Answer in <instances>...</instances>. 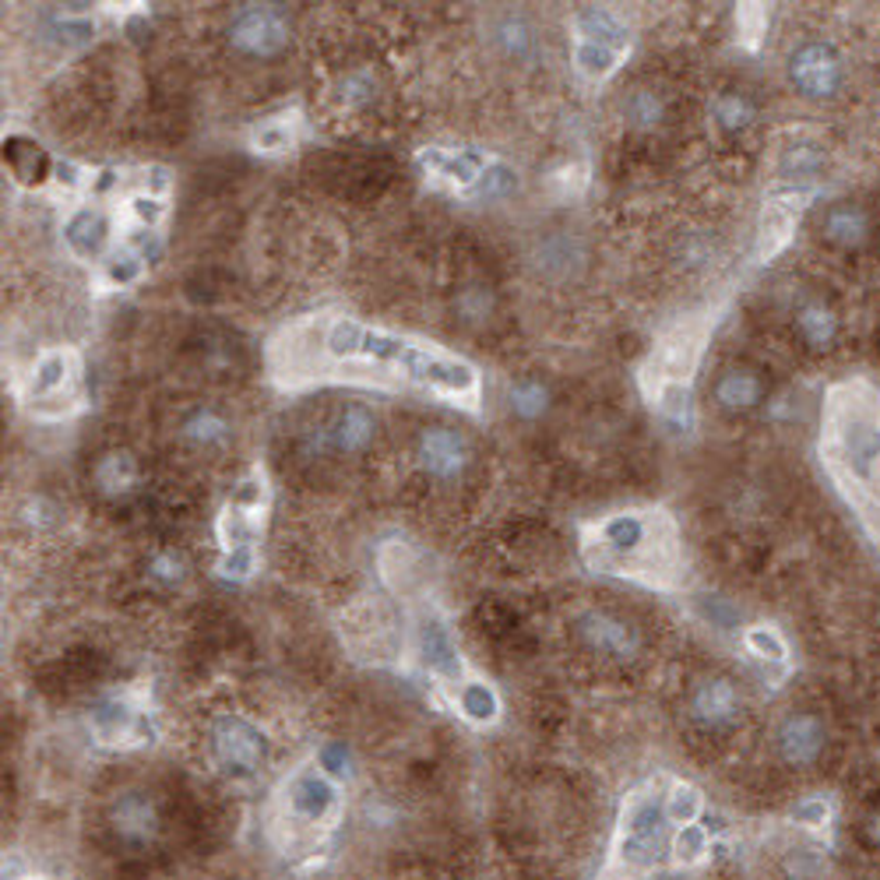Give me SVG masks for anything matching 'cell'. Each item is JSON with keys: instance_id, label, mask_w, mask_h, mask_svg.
Masks as SVG:
<instances>
[{"instance_id": "1", "label": "cell", "mask_w": 880, "mask_h": 880, "mask_svg": "<svg viewBox=\"0 0 880 880\" xmlns=\"http://www.w3.org/2000/svg\"><path fill=\"white\" fill-rule=\"evenodd\" d=\"M268 367L286 387L310 381H363L426 392L466 409L480 406V370L472 363L423 342L377 332L356 318L296 321L272 342Z\"/></svg>"}, {"instance_id": "2", "label": "cell", "mask_w": 880, "mask_h": 880, "mask_svg": "<svg viewBox=\"0 0 880 880\" xmlns=\"http://www.w3.org/2000/svg\"><path fill=\"white\" fill-rule=\"evenodd\" d=\"M817 447L831 483L880 546V387L863 377L831 384Z\"/></svg>"}, {"instance_id": "3", "label": "cell", "mask_w": 880, "mask_h": 880, "mask_svg": "<svg viewBox=\"0 0 880 880\" xmlns=\"http://www.w3.org/2000/svg\"><path fill=\"white\" fill-rule=\"evenodd\" d=\"M585 560L606 574L673 588L683 571L677 521L666 511H617L585 532Z\"/></svg>"}, {"instance_id": "4", "label": "cell", "mask_w": 880, "mask_h": 880, "mask_svg": "<svg viewBox=\"0 0 880 880\" xmlns=\"http://www.w3.org/2000/svg\"><path fill=\"white\" fill-rule=\"evenodd\" d=\"M662 820H666V803L659 796H652V789H641L628 800L620 820V859L634 870H645L659 856V842H662Z\"/></svg>"}, {"instance_id": "5", "label": "cell", "mask_w": 880, "mask_h": 880, "mask_svg": "<svg viewBox=\"0 0 880 880\" xmlns=\"http://www.w3.org/2000/svg\"><path fill=\"white\" fill-rule=\"evenodd\" d=\"M701 342H705V327L683 324L677 332H669L652 352V360L645 367V381L655 377V392L666 384H691L697 360H701Z\"/></svg>"}, {"instance_id": "6", "label": "cell", "mask_w": 880, "mask_h": 880, "mask_svg": "<svg viewBox=\"0 0 880 880\" xmlns=\"http://www.w3.org/2000/svg\"><path fill=\"white\" fill-rule=\"evenodd\" d=\"M789 78L807 99H831L842 88V57L831 42H803L789 57Z\"/></svg>"}, {"instance_id": "7", "label": "cell", "mask_w": 880, "mask_h": 880, "mask_svg": "<svg viewBox=\"0 0 880 880\" xmlns=\"http://www.w3.org/2000/svg\"><path fill=\"white\" fill-rule=\"evenodd\" d=\"M230 39L236 50H244L250 57H272L286 47L289 25L275 8H244L233 18Z\"/></svg>"}, {"instance_id": "8", "label": "cell", "mask_w": 880, "mask_h": 880, "mask_svg": "<svg viewBox=\"0 0 880 880\" xmlns=\"http://www.w3.org/2000/svg\"><path fill=\"white\" fill-rule=\"evenodd\" d=\"M335 807V785L321 771H300L286 785V810L296 828H318Z\"/></svg>"}, {"instance_id": "9", "label": "cell", "mask_w": 880, "mask_h": 880, "mask_svg": "<svg viewBox=\"0 0 880 880\" xmlns=\"http://www.w3.org/2000/svg\"><path fill=\"white\" fill-rule=\"evenodd\" d=\"M215 754L230 771L250 774L264 757V740L240 715H226L215 722Z\"/></svg>"}, {"instance_id": "10", "label": "cell", "mask_w": 880, "mask_h": 880, "mask_svg": "<svg viewBox=\"0 0 880 880\" xmlns=\"http://www.w3.org/2000/svg\"><path fill=\"white\" fill-rule=\"evenodd\" d=\"M578 631L592 652L609 655V659H631L637 652V631L628 620H617L609 613H585L578 620Z\"/></svg>"}, {"instance_id": "11", "label": "cell", "mask_w": 880, "mask_h": 880, "mask_svg": "<svg viewBox=\"0 0 880 880\" xmlns=\"http://www.w3.org/2000/svg\"><path fill=\"white\" fill-rule=\"evenodd\" d=\"M825 751V726H820L817 715H789L779 729V754L789 765H814Z\"/></svg>"}, {"instance_id": "12", "label": "cell", "mask_w": 880, "mask_h": 880, "mask_svg": "<svg viewBox=\"0 0 880 880\" xmlns=\"http://www.w3.org/2000/svg\"><path fill=\"white\" fill-rule=\"evenodd\" d=\"M466 441H461L455 430H426L420 437V461L430 475H437V480H451L461 469H466Z\"/></svg>"}, {"instance_id": "13", "label": "cell", "mask_w": 880, "mask_h": 880, "mask_svg": "<svg viewBox=\"0 0 880 880\" xmlns=\"http://www.w3.org/2000/svg\"><path fill=\"white\" fill-rule=\"evenodd\" d=\"M574 33H578L574 42H599V47L620 50V53H628V47H631L628 25H623L620 14L609 11V8H581L574 14Z\"/></svg>"}, {"instance_id": "14", "label": "cell", "mask_w": 880, "mask_h": 880, "mask_svg": "<svg viewBox=\"0 0 880 880\" xmlns=\"http://www.w3.org/2000/svg\"><path fill=\"white\" fill-rule=\"evenodd\" d=\"M694 719L705 726H729L740 711V694L729 680H705L691 697Z\"/></svg>"}, {"instance_id": "15", "label": "cell", "mask_w": 880, "mask_h": 880, "mask_svg": "<svg viewBox=\"0 0 880 880\" xmlns=\"http://www.w3.org/2000/svg\"><path fill=\"white\" fill-rule=\"evenodd\" d=\"M796 215L800 208L789 204V198H771L765 204V212H760V258H774L789 244L796 230Z\"/></svg>"}, {"instance_id": "16", "label": "cell", "mask_w": 880, "mask_h": 880, "mask_svg": "<svg viewBox=\"0 0 880 880\" xmlns=\"http://www.w3.org/2000/svg\"><path fill=\"white\" fill-rule=\"evenodd\" d=\"M64 236H67V244L74 247V253H82V258H96V253L107 247L110 222H107V215L99 212V208H82V212L71 215V222L64 226Z\"/></svg>"}, {"instance_id": "17", "label": "cell", "mask_w": 880, "mask_h": 880, "mask_svg": "<svg viewBox=\"0 0 880 880\" xmlns=\"http://www.w3.org/2000/svg\"><path fill=\"white\" fill-rule=\"evenodd\" d=\"M420 652H423V662L434 669V673H441L447 680L461 677L458 648H455L451 634H447L441 623H423V628H420Z\"/></svg>"}, {"instance_id": "18", "label": "cell", "mask_w": 880, "mask_h": 880, "mask_svg": "<svg viewBox=\"0 0 880 880\" xmlns=\"http://www.w3.org/2000/svg\"><path fill=\"white\" fill-rule=\"evenodd\" d=\"M374 441V416L363 406H346L338 412V420L332 426V447L335 451H363V447Z\"/></svg>"}, {"instance_id": "19", "label": "cell", "mask_w": 880, "mask_h": 880, "mask_svg": "<svg viewBox=\"0 0 880 880\" xmlns=\"http://www.w3.org/2000/svg\"><path fill=\"white\" fill-rule=\"evenodd\" d=\"M760 395H765V387H760V377L751 374V370H729V374H722L719 384H715V398H719V406L729 412L754 409Z\"/></svg>"}, {"instance_id": "20", "label": "cell", "mask_w": 880, "mask_h": 880, "mask_svg": "<svg viewBox=\"0 0 880 880\" xmlns=\"http://www.w3.org/2000/svg\"><path fill=\"white\" fill-rule=\"evenodd\" d=\"M867 233H870V219L863 208L856 204H834L828 208V215H825V236L831 244H842V247H859L863 240H867Z\"/></svg>"}, {"instance_id": "21", "label": "cell", "mask_w": 880, "mask_h": 880, "mask_svg": "<svg viewBox=\"0 0 880 880\" xmlns=\"http://www.w3.org/2000/svg\"><path fill=\"white\" fill-rule=\"evenodd\" d=\"M113 820H116V828H121V834H127V839H148V834L156 831V807L145 796L131 793L113 807Z\"/></svg>"}, {"instance_id": "22", "label": "cell", "mask_w": 880, "mask_h": 880, "mask_svg": "<svg viewBox=\"0 0 880 880\" xmlns=\"http://www.w3.org/2000/svg\"><path fill=\"white\" fill-rule=\"evenodd\" d=\"M458 708H461V715H466L469 722L486 726V722L497 719L500 701H497V691L489 687V683L469 680V683H461V687H458Z\"/></svg>"}, {"instance_id": "23", "label": "cell", "mask_w": 880, "mask_h": 880, "mask_svg": "<svg viewBox=\"0 0 880 880\" xmlns=\"http://www.w3.org/2000/svg\"><path fill=\"white\" fill-rule=\"evenodd\" d=\"M138 480V466L127 451H113L96 466V483L102 486V494H127Z\"/></svg>"}, {"instance_id": "24", "label": "cell", "mask_w": 880, "mask_h": 880, "mask_svg": "<svg viewBox=\"0 0 880 880\" xmlns=\"http://www.w3.org/2000/svg\"><path fill=\"white\" fill-rule=\"evenodd\" d=\"M796 324H800L803 338H807L810 346H817V349L831 346L834 335H839V318H834L825 303H807V307L800 310Z\"/></svg>"}, {"instance_id": "25", "label": "cell", "mask_w": 880, "mask_h": 880, "mask_svg": "<svg viewBox=\"0 0 880 880\" xmlns=\"http://www.w3.org/2000/svg\"><path fill=\"white\" fill-rule=\"evenodd\" d=\"M620 61H623L620 50L599 47V42H574V67L585 78H606V74L617 71Z\"/></svg>"}, {"instance_id": "26", "label": "cell", "mask_w": 880, "mask_h": 880, "mask_svg": "<svg viewBox=\"0 0 880 880\" xmlns=\"http://www.w3.org/2000/svg\"><path fill=\"white\" fill-rule=\"evenodd\" d=\"M711 116L719 121L722 131H743L754 121V107H751V99H743L736 92H722L711 102Z\"/></svg>"}, {"instance_id": "27", "label": "cell", "mask_w": 880, "mask_h": 880, "mask_svg": "<svg viewBox=\"0 0 880 880\" xmlns=\"http://www.w3.org/2000/svg\"><path fill=\"white\" fill-rule=\"evenodd\" d=\"M67 377H71V356L67 352H47L36 363L33 387H36V395H50V392H57V387H64Z\"/></svg>"}, {"instance_id": "28", "label": "cell", "mask_w": 880, "mask_h": 880, "mask_svg": "<svg viewBox=\"0 0 880 880\" xmlns=\"http://www.w3.org/2000/svg\"><path fill=\"white\" fill-rule=\"evenodd\" d=\"M701 814V793L694 785H673V793L666 796V820H673V825H694Z\"/></svg>"}, {"instance_id": "29", "label": "cell", "mask_w": 880, "mask_h": 880, "mask_svg": "<svg viewBox=\"0 0 880 880\" xmlns=\"http://www.w3.org/2000/svg\"><path fill=\"white\" fill-rule=\"evenodd\" d=\"M515 173L500 166V162H489V170L475 181V187H469L472 198H504V194H511L515 190Z\"/></svg>"}, {"instance_id": "30", "label": "cell", "mask_w": 880, "mask_h": 880, "mask_svg": "<svg viewBox=\"0 0 880 880\" xmlns=\"http://www.w3.org/2000/svg\"><path fill=\"white\" fill-rule=\"evenodd\" d=\"M747 648L754 655H760V659H771V662H785V655H789L782 634L774 631V628H765V623L747 631Z\"/></svg>"}, {"instance_id": "31", "label": "cell", "mask_w": 880, "mask_h": 880, "mask_svg": "<svg viewBox=\"0 0 880 880\" xmlns=\"http://www.w3.org/2000/svg\"><path fill=\"white\" fill-rule=\"evenodd\" d=\"M628 116H631V124L641 127V131H652L655 124L662 121V102L655 92H634L628 99Z\"/></svg>"}, {"instance_id": "32", "label": "cell", "mask_w": 880, "mask_h": 880, "mask_svg": "<svg viewBox=\"0 0 880 880\" xmlns=\"http://www.w3.org/2000/svg\"><path fill=\"white\" fill-rule=\"evenodd\" d=\"M226 420L215 412H198V416H190V420L184 423V434L190 441H198V444H212V441H222L226 437Z\"/></svg>"}, {"instance_id": "33", "label": "cell", "mask_w": 880, "mask_h": 880, "mask_svg": "<svg viewBox=\"0 0 880 880\" xmlns=\"http://www.w3.org/2000/svg\"><path fill=\"white\" fill-rule=\"evenodd\" d=\"M511 401H515V412L518 416H525V420H535V416H543L546 412V387L543 384H518L515 392H511Z\"/></svg>"}, {"instance_id": "34", "label": "cell", "mask_w": 880, "mask_h": 880, "mask_svg": "<svg viewBox=\"0 0 880 880\" xmlns=\"http://www.w3.org/2000/svg\"><path fill=\"white\" fill-rule=\"evenodd\" d=\"M673 853L680 863H697L701 856L708 853V839H705V831H701L697 825H683L677 831V842H673Z\"/></svg>"}, {"instance_id": "35", "label": "cell", "mask_w": 880, "mask_h": 880, "mask_svg": "<svg viewBox=\"0 0 880 880\" xmlns=\"http://www.w3.org/2000/svg\"><path fill=\"white\" fill-rule=\"evenodd\" d=\"M92 726L99 729V736H102V740H116L121 733H127L131 711H127V708H116V705H107V708L92 711Z\"/></svg>"}, {"instance_id": "36", "label": "cell", "mask_w": 880, "mask_h": 880, "mask_svg": "<svg viewBox=\"0 0 880 880\" xmlns=\"http://www.w3.org/2000/svg\"><path fill=\"white\" fill-rule=\"evenodd\" d=\"M820 162H825V156H820V148H814V145H800V148H789L785 152V173H796V176H807V173H814Z\"/></svg>"}, {"instance_id": "37", "label": "cell", "mask_w": 880, "mask_h": 880, "mask_svg": "<svg viewBox=\"0 0 880 880\" xmlns=\"http://www.w3.org/2000/svg\"><path fill=\"white\" fill-rule=\"evenodd\" d=\"M793 820L796 825H807V828H820L828 820V803L825 800H803L800 807L793 810Z\"/></svg>"}, {"instance_id": "38", "label": "cell", "mask_w": 880, "mask_h": 880, "mask_svg": "<svg viewBox=\"0 0 880 880\" xmlns=\"http://www.w3.org/2000/svg\"><path fill=\"white\" fill-rule=\"evenodd\" d=\"M222 571L230 578H247L253 571V549L250 546H233L226 554V563H222Z\"/></svg>"}, {"instance_id": "39", "label": "cell", "mask_w": 880, "mask_h": 880, "mask_svg": "<svg viewBox=\"0 0 880 880\" xmlns=\"http://www.w3.org/2000/svg\"><path fill=\"white\" fill-rule=\"evenodd\" d=\"M289 131L282 124H264L258 131V148H264V152H282V148H289Z\"/></svg>"}, {"instance_id": "40", "label": "cell", "mask_w": 880, "mask_h": 880, "mask_svg": "<svg viewBox=\"0 0 880 880\" xmlns=\"http://www.w3.org/2000/svg\"><path fill=\"white\" fill-rule=\"evenodd\" d=\"M318 760H321L324 771L342 774V771H346V765H349V754H346V747H342V743H324V747L318 751Z\"/></svg>"}, {"instance_id": "41", "label": "cell", "mask_w": 880, "mask_h": 880, "mask_svg": "<svg viewBox=\"0 0 880 880\" xmlns=\"http://www.w3.org/2000/svg\"><path fill=\"white\" fill-rule=\"evenodd\" d=\"M141 272V261L134 258V253H124V258H113L110 264V282H121V286H127V282H134Z\"/></svg>"}, {"instance_id": "42", "label": "cell", "mask_w": 880, "mask_h": 880, "mask_svg": "<svg viewBox=\"0 0 880 880\" xmlns=\"http://www.w3.org/2000/svg\"><path fill=\"white\" fill-rule=\"evenodd\" d=\"M152 574L162 578V581H181L184 578V563H181V557L162 554V557L152 560Z\"/></svg>"}, {"instance_id": "43", "label": "cell", "mask_w": 880, "mask_h": 880, "mask_svg": "<svg viewBox=\"0 0 880 880\" xmlns=\"http://www.w3.org/2000/svg\"><path fill=\"white\" fill-rule=\"evenodd\" d=\"M131 204H134V212H138L145 222H156L159 219V201H152V198H134Z\"/></svg>"}]
</instances>
